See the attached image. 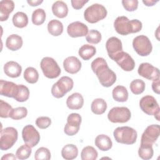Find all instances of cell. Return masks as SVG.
<instances>
[{
    "instance_id": "obj_1",
    "label": "cell",
    "mask_w": 160,
    "mask_h": 160,
    "mask_svg": "<svg viewBox=\"0 0 160 160\" xmlns=\"http://www.w3.org/2000/svg\"><path fill=\"white\" fill-rule=\"evenodd\" d=\"M91 66L102 86L108 88L116 82V74L108 67L106 60L103 58L99 57L95 59L91 62Z\"/></svg>"
},
{
    "instance_id": "obj_2",
    "label": "cell",
    "mask_w": 160,
    "mask_h": 160,
    "mask_svg": "<svg viewBox=\"0 0 160 160\" xmlns=\"http://www.w3.org/2000/svg\"><path fill=\"white\" fill-rule=\"evenodd\" d=\"M116 31L122 36L139 32L142 27V22L138 19L129 20L126 16H118L114 22Z\"/></svg>"
},
{
    "instance_id": "obj_3",
    "label": "cell",
    "mask_w": 160,
    "mask_h": 160,
    "mask_svg": "<svg viewBox=\"0 0 160 160\" xmlns=\"http://www.w3.org/2000/svg\"><path fill=\"white\" fill-rule=\"evenodd\" d=\"M116 142L124 144H133L137 139V131L129 126L118 127L113 132Z\"/></svg>"
},
{
    "instance_id": "obj_4",
    "label": "cell",
    "mask_w": 160,
    "mask_h": 160,
    "mask_svg": "<svg viewBox=\"0 0 160 160\" xmlns=\"http://www.w3.org/2000/svg\"><path fill=\"white\" fill-rule=\"evenodd\" d=\"M107 16V10L102 4L95 3L86 9L84 12L85 20L90 23H96Z\"/></svg>"
},
{
    "instance_id": "obj_5",
    "label": "cell",
    "mask_w": 160,
    "mask_h": 160,
    "mask_svg": "<svg viewBox=\"0 0 160 160\" xmlns=\"http://www.w3.org/2000/svg\"><path fill=\"white\" fill-rule=\"evenodd\" d=\"M73 86L74 82L71 78L62 76L52 85L51 94L56 98H62L67 92L72 89Z\"/></svg>"
},
{
    "instance_id": "obj_6",
    "label": "cell",
    "mask_w": 160,
    "mask_h": 160,
    "mask_svg": "<svg viewBox=\"0 0 160 160\" xmlns=\"http://www.w3.org/2000/svg\"><path fill=\"white\" fill-rule=\"evenodd\" d=\"M141 109L149 116L154 115L155 118L159 121V106L156 99L150 95L143 96L139 101Z\"/></svg>"
},
{
    "instance_id": "obj_7",
    "label": "cell",
    "mask_w": 160,
    "mask_h": 160,
    "mask_svg": "<svg viewBox=\"0 0 160 160\" xmlns=\"http://www.w3.org/2000/svg\"><path fill=\"white\" fill-rule=\"evenodd\" d=\"M18 137L16 129L13 127H7L1 131L0 149L6 151L13 146Z\"/></svg>"
},
{
    "instance_id": "obj_8",
    "label": "cell",
    "mask_w": 160,
    "mask_h": 160,
    "mask_svg": "<svg viewBox=\"0 0 160 160\" xmlns=\"http://www.w3.org/2000/svg\"><path fill=\"white\" fill-rule=\"evenodd\" d=\"M40 66L44 75L48 78H56L61 74V68L57 62L52 58H43L41 61Z\"/></svg>"
},
{
    "instance_id": "obj_9",
    "label": "cell",
    "mask_w": 160,
    "mask_h": 160,
    "mask_svg": "<svg viewBox=\"0 0 160 160\" xmlns=\"http://www.w3.org/2000/svg\"><path fill=\"white\" fill-rule=\"evenodd\" d=\"M132 46L134 51L141 56H146L150 54L152 46L149 39L144 36L140 35L134 38Z\"/></svg>"
},
{
    "instance_id": "obj_10",
    "label": "cell",
    "mask_w": 160,
    "mask_h": 160,
    "mask_svg": "<svg viewBox=\"0 0 160 160\" xmlns=\"http://www.w3.org/2000/svg\"><path fill=\"white\" fill-rule=\"evenodd\" d=\"M131 116L130 110L126 107H114L108 112V118L113 123H124L128 122Z\"/></svg>"
},
{
    "instance_id": "obj_11",
    "label": "cell",
    "mask_w": 160,
    "mask_h": 160,
    "mask_svg": "<svg viewBox=\"0 0 160 160\" xmlns=\"http://www.w3.org/2000/svg\"><path fill=\"white\" fill-rule=\"evenodd\" d=\"M22 138L24 143L31 148L36 146L40 141V134L39 132L31 124L26 125L23 128Z\"/></svg>"
},
{
    "instance_id": "obj_12",
    "label": "cell",
    "mask_w": 160,
    "mask_h": 160,
    "mask_svg": "<svg viewBox=\"0 0 160 160\" xmlns=\"http://www.w3.org/2000/svg\"><path fill=\"white\" fill-rule=\"evenodd\" d=\"M81 116L78 113H71L67 118L64 132L68 136H74L77 134L79 130L81 123Z\"/></svg>"
},
{
    "instance_id": "obj_13",
    "label": "cell",
    "mask_w": 160,
    "mask_h": 160,
    "mask_svg": "<svg viewBox=\"0 0 160 160\" xmlns=\"http://www.w3.org/2000/svg\"><path fill=\"white\" fill-rule=\"evenodd\" d=\"M125 71H131L135 67V62L132 57L127 52L121 51L112 59Z\"/></svg>"
},
{
    "instance_id": "obj_14",
    "label": "cell",
    "mask_w": 160,
    "mask_h": 160,
    "mask_svg": "<svg viewBox=\"0 0 160 160\" xmlns=\"http://www.w3.org/2000/svg\"><path fill=\"white\" fill-rule=\"evenodd\" d=\"M138 72L141 76L148 80L154 81L159 79V69L148 62L141 63L138 68Z\"/></svg>"
},
{
    "instance_id": "obj_15",
    "label": "cell",
    "mask_w": 160,
    "mask_h": 160,
    "mask_svg": "<svg viewBox=\"0 0 160 160\" xmlns=\"http://www.w3.org/2000/svg\"><path fill=\"white\" fill-rule=\"evenodd\" d=\"M160 128L158 124L148 126L141 136V143H145L152 145L157 141L159 136Z\"/></svg>"
},
{
    "instance_id": "obj_16",
    "label": "cell",
    "mask_w": 160,
    "mask_h": 160,
    "mask_svg": "<svg viewBox=\"0 0 160 160\" xmlns=\"http://www.w3.org/2000/svg\"><path fill=\"white\" fill-rule=\"evenodd\" d=\"M67 32L72 38L82 37L87 35L88 32V26L79 21H75L70 23L67 28Z\"/></svg>"
},
{
    "instance_id": "obj_17",
    "label": "cell",
    "mask_w": 160,
    "mask_h": 160,
    "mask_svg": "<svg viewBox=\"0 0 160 160\" xmlns=\"http://www.w3.org/2000/svg\"><path fill=\"white\" fill-rule=\"evenodd\" d=\"M106 49L109 57L112 59L116 54L122 51V42L116 37H111L106 42Z\"/></svg>"
},
{
    "instance_id": "obj_18",
    "label": "cell",
    "mask_w": 160,
    "mask_h": 160,
    "mask_svg": "<svg viewBox=\"0 0 160 160\" xmlns=\"http://www.w3.org/2000/svg\"><path fill=\"white\" fill-rule=\"evenodd\" d=\"M63 67L66 72L70 74H76L81 68V62L76 56H69L64 60Z\"/></svg>"
},
{
    "instance_id": "obj_19",
    "label": "cell",
    "mask_w": 160,
    "mask_h": 160,
    "mask_svg": "<svg viewBox=\"0 0 160 160\" xmlns=\"http://www.w3.org/2000/svg\"><path fill=\"white\" fill-rule=\"evenodd\" d=\"M18 89V84L1 79L0 81V94L8 98H14Z\"/></svg>"
},
{
    "instance_id": "obj_20",
    "label": "cell",
    "mask_w": 160,
    "mask_h": 160,
    "mask_svg": "<svg viewBox=\"0 0 160 160\" xmlns=\"http://www.w3.org/2000/svg\"><path fill=\"white\" fill-rule=\"evenodd\" d=\"M4 72L8 76L15 78L21 75L22 68L17 62L10 61L4 65Z\"/></svg>"
},
{
    "instance_id": "obj_21",
    "label": "cell",
    "mask_w": 160,
    "mask_h": 160,
    "mask_svg": "<svg viewBox=\"0 0 160 160\" xmlns=\"http://www.w3.org/2000/svg\"><path fill=\"white\" fill-rule=\"evenodd\" d=\"M14 8V3L11 0H2L0 2V20L1 21H6L10 13Z\"/></svg>"
},
{
    "instance_id": "obj_22",
    "label": "cell",
    "mask_w": 160,
    "mask_h": 160,
    "mask_svg": "<svg viewBox=\"0 0 160 160\" xmlns=\"http://www.w3.org/2000/svg\"><path fill=\"white\" fill-rule=\"evenodd\" d=\"M83 97L79 92L72 94L66 100V105L70 109H79L83 106Z\"/></svg>"
},
{
    "instance_id": "obj_23",
    "label": "cell",
    "mask_w": 160,
    "mask_h": 160,
    "mask_svg": "<svg viewBox=\"0 0 160 160\" xmlns=\"http://www.w3.org/2000/svg\"><path fill=\"white\" fill-rule=\"evenodd\" d=\"M52 11L54 16L59 18H65L68 13L67 4L62 1H57L52 5Z\"/></svg>"
},
{
    "instance_id": "obj_24",
    "label": "cell",
    "mask_w": 160,
    "mask_h": 160,
    "mask_svg": "<svg viewBox=\"0 0 160 160\" xmlns=\"http://www.w3.org/2000/svg\"><path fill=\"white\" fill-rule=\"evenodd\" d=\"M95 145L102 151L109 150L112 146V142L111 138L105 134L98 135L94 141Z\"/></svg>"
},
{
    "instance_id": "obj_25",
    "label": "cell",
    "mask_w": 160,
    "mask_h": 160,
    "mask_svg": "<svg viewBox=\"0 0 160 160\" xmlns=\"http://www.w3.org/2000/svg\"><path fill=\"white\" fill-rule=\"evenodd\" d=\"M22 39L18 34H11L9 36L6 41V46L11 51H17L22 46Z\"/></svg>"
},
{
    "instance_id": "obj_26",
    "label": "cell",
    "mask_w": 160,
    "mask_h": 160,
    "mask_svg": "<svg viewBox=\"0 0 160 160\" xmlns=\"http://www.w3.org/2000/svg\"><path fill=\"white\" fill-rule=\"evenodd\" d=\"M78 154V149L76 146L72 144L65 145L61 150V155L64 159L72 160L75 159Z\"/></svg>"
},
{
    "instance_id": "obj_27",
    "label": "cell",
    "mask_w": 160,
    "mask_h": 160,
    "mask_svg": "<svg viewBox=\"0 0 160 160\" xmlns=\"http://www.w3.org/2000/svg\"><path fill=\"white\" fill-rule=\"evenodd\" d=\"M113 99L118 102H126L128 99V92L123 86H116L112 92Z\"/></svg>"
},
{
    "instance_id": "obj_28",
    "label": "cell",
    "mask_w": 160,
    "mask_h": 160,
    "mask_svg": "<svg viewBox=\"0 0 160 160\" xmlns=\"http://www.w3.org/2000/svg\"><path fill=\"white\" fill-rule=\"evenodd\" d=\"M48 31L52 36H58L63 31V24L59 20L52 19L48 24Z\"/></svg>"
},
{
    "instance_id": "obj_29",
    "label": "cell",
    "mask_w": 160,
    "mask_h": 160,
    "mask_svg": "<svg viewBox=\"0 0 160 160\" xmlns=\"http://www.w3.org/2000/svg\"><path fill=\"white\" fill-rule=\"evenodd\" d=\"M96 52V48L89 44H84L79 49L78 54L84 60H89L93 57Z\"/></svg>"
},
{
    "instance_id": "obj_30",
    "label": "cell",
    "mask_w": 160,
    "mask_h": 160,
    "mask_svg": "<svg viewBox=\"0 0 160 160\" xmlns=\"http://www.w3.org/2000/svg\"><path fill=\"white\" fill-rule=\"evenodd\" d=\"M91 109L94 114H102L107 109L106 102L102 98L95 99L91 103Z\"/></svg>"
},
{
    "instance_id": "obj_31",
    "label": "cell",
    "mask_w": 160,
    "mask_h": 160,
    "mask_svg": "<svg viewBox=\"0 0 160 160\" xmlns=\"http://www.w3.org/2000/svg\"><path fill=\"white\" fill-rule=\"evenodd\" d=\"M154 151L152 145L145 143H141L138 150L139 156L144 160H148L152 158Z\"/></svg>"
},
{
    "instance_id": "obj_32",
    "label": "cell",
    "mask_w": 160,
    "mask_h": 160,
    "mask_svg": "<svg viewBox=\"0 0 160 160\" xmlns=\"http://www.w3.org/2000/svg\"><path fill=\"white\" fill-rule=\"evenodd\" d=\"M13 24L19 28H23L28 24V17L23 12H17L12 16Z\"/></svg>"
},
{
    "instance_id": "obj_33",
    "label": "cell",
    "mask_w": 160,
    "mask_h": 160,
    "mask_svg": "<svg viewBox=\"0 0 160 160\" xmlns=\"http://www.w3.org/2000/svg\"><path fill=\"white\" fill-rule=\"evenodd\" d=\"M29 97V90L28 87L22 84H18V89L14 99L18 102H24Z\"/></svg>"
},
{
    "instance_id": "obj_34",
    "label": "cell",
    "mask_w": 160,
    "mask_h": 160,
    "mask_svg": "<svg viewBox=\"0 0 160 160\" xmlns=\"http://www.w3.org/2000/svg\"><path fill=\"white\" fill-rule=\"evenodd\" d=\"M98 156L97 151L91 146L84 147L81 153L82 160H96L98 158Z\"/></svg>"
},
{
    "instance_id": "obj_35",
    "label": "cell",
    "mask_w": 160,
    "mask_h": 160,
    "mask_svg": "<svg viewBox=\"0 0 160 160\" xmlns=\"http://www.w3.org/2000/svg\"><path fill=\"white\" fill-rule=\"evenodd\" d=\"M24 78L28 82L34 84L36 83L39 79V73L35 68L28 67L24 72Z\"/></svg>"
},
{
    "instance_id": "obj_36",
    "label": "cell",
    "mask_w": 160,
    "mask_h": 160,
    "mask_svg": "<svg viewBox=\"0 0 160 160\" xmlns=\"http://www.w3.org/2000/svg\"><path fill=\"white\" fill-rule=\"evenodd\" d=\"M46 19V12L43 9L39 8L34 10L32 14V22L36 26L41 25Z\"/></svg>"
},
{
    "instance_id": "obj_37",
    "label": "cell",
    "mask_w": 160,
    "mask_h": 160,
    "mask_svg": "<svg viewBox=\"0 0 160 160\" xmlns=\"http://www.w3.org/2000/svg\"><path fill=\"white\" fill-rule=\"evenodd\" d=\"M130 89L131 92L136 95L142 93L145 89V82L139 79H134L130 83Z\"/></svg>"
},
{
    "instance_id": "obj_38",
    "label": "cell",
    "mask_w": 160,
    "mask_h": 160,
    "mask_svg": "<svg viewBox=\"0 0 160 160\" xmlns=\"http://www.w3.org/2000/svg\"><path fill=\"white\" fill-rule=\"evenodd\" d=\"M32 152L31 147L25 144L20 146L16 152V156L19 159H28Z\"/></svg>"
},
{
    "instance_id": "obj_39",
    "label": "cell",
    "mask_w": 160,
    "mask_h": 160,
    "mask_svg": "<svg viewBox=\"0 0 160 160\" xmlns=\"http://www.w3.org/2000/svg\"><path fill=\"white\" fill-rule=\"evenodd\" d=\"M28 114V110L25 107H18L12 109L9 117L14 120H19L25 118Z\"/></svg>"
},
{
    "instance_id": "obj_40",
    "label": "cell",
    "mask_w": 160,
    "mask_h": 160,
    "mask_svg": "<svg viewBox=\"0 0 160 160\" xmlns=\"http://www.w3.org/2000/svg\"><path fill=\"white\" fill-rule=\"evenodd\" d=\"M86 39L89 43L98 44L101 40V34L98 30L91 29L88 31Z\"/></svg>"
},
{
    "instance_id": "obj_41",
    "label": "cell",
    "mask_w": 160,
    "mask_h": 160,
    "mask_svg": "<svg viewBox=\"0 0 160 160\" xmlns=\"http://www.w3.org/2000/svg\"><path fill=\"white\" fill-rule=\"evenodd\" d=\"M34 159L36 160H49L51 159L50 151L44 147L38 148L35 152Z\"/></svg>"
},
{
    "instance_id": "obj_42",
    "label": "cell",
    "mask_w": 160,
    "mask_h": 160,
    "mask_svg": "<svg viewBox=\"0 0 160 160\" xmlns=\"http://www.w3.org/2000/svg\"><path fill=\"white\" fill-rule=\"evenodd\" d=\"M12 107L6 102L0 100V116L2 118H8L12 110Z\"/></svg>"
},
{
    "instance_id": "obj_43",
    "label": "cell",
    "mask_w": 160,
    "mask_h": 160,
    "mask_svg": "<svg viewBox=\"0 0 160 160\" xmlns=\"http://www.w3.org/2000/svg\"><path fill=\"white\" fill-rule=\"evenodd\" d=\"M51 124V119L47 116H41L36 119V126L42 129H46L50 126Z\"/></svg>"
},
{
    "instance_id": "obj_44",
    "label": "cell",
    "mask_w": 160,
    "mask_h": 160,
    "mask_svg": "<svg viewBox=\"0 0 160 160\" xmlns=\"http://www.w3.org/2000/svg\"><path fill=\"white\" fill-rule=\"evenodd\" d=\"M122 4L128 11H134L137 9L138 1L137 0H122Z\"/></svg>"
},
{
    "instance_id": "obj_45",
    "label": "cell",
    "mask_w": 160,
    "mask_h": 160,
    "mask_svg": "<svg viewBox=\"0 0 160 160\" xmlns=\"http://www.w3.org/2000/svg\"><path fill=\"white\" fill-rule=\"evenodd\" d=\"M88 2V1H85V0H71V1L72 6L75 9H81L84 6V5Z\"/></svg>"
},
{
    "instance_id": "obj_46",
    "label": "cell",
    "mask_w": 160,
    "mask_h": 160,
    "mask_svg": "<svg viewBox=\"0 0 160 160\" xmlns=\"http://www.w3.org/2000/svg\"><path fill=\"white\" fill-rule=\"evenodd\" d=\"M159 79L153 81L152 83V89L153 91L158 94H159Z\"/></svg>"
},
{
    "instance_id": "obj_47",
    "label": "cell",
    "mask_w": 160,
    "mask_h": 160,
    "mask_svg": "<svg viewBox=\"0 0 160 160\" xmlns=\"http://www.w3.org/2000/svg\"><path fill=\"white\" fill-rule=\"evenodd\" d=\"M43 2V1L42 0H28L27 1V2L31 6H37L38 5H39L40 4H41Z\"/></svg>"
},
{
    "instance_id": "obj_48",
    "label": "cell",
    "mask_w": 160,
    "mask_h": 160,
    "mask_svg": "<svg viewBox=\"0 0 160 160\" xmlns=\"http://www.w3.org/2000/svg\"><path fill=\"white\" fill-rule=\"evenodd\" d=\"M17 157H16L12 153H8L6 154H4L2 158L1 159L4 160V159H7V160H9V159H16Z\"/></svg>"
},
{
    "instance_id": "obj_49",
    "label": "cell",
    "mask_w": 160,
    "mask_h": 160,
    "mask_svg": "<svg viewBox=\"0 0 160 160\" xmlns=\"http://www.w3.org/2000/svg\"><path fill=\"white\" fill-rule=\"evenodd\" d=\"M158 1H154V0H143L142 2L147 6H154L156 3H157Z\"/></svg>"
}]
</instances>
